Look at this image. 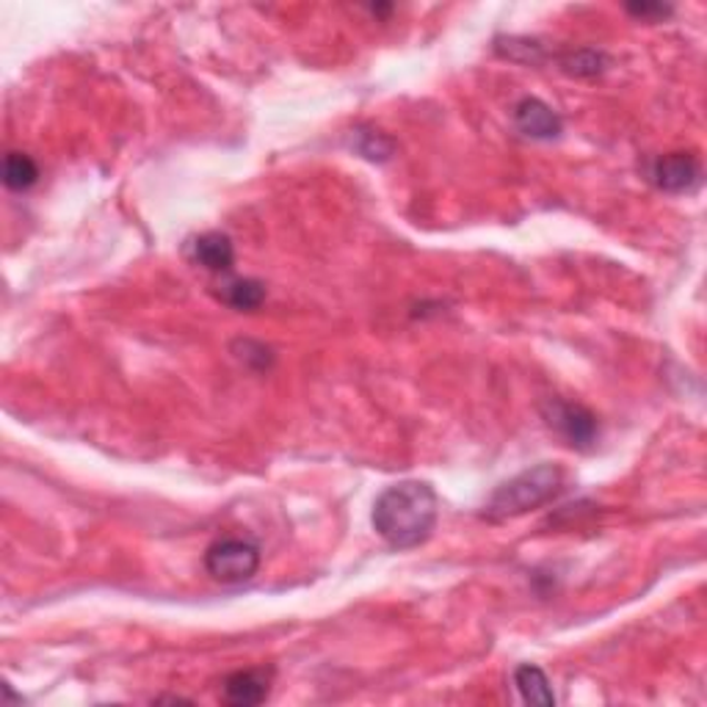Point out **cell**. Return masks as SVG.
<instances>
[{"instance_id":"6","label":"cell","mask_w":707,"mask_h":707,"mask_svg":"<svg viewBox=\"0 0 707 707\" xmlns=\"http://www.w3.org/2000/svg\"><path fill=\"white\" fill-rule=\"evenodd\" d=\"M515 125L522 136L539 141H552L561 136L564 122L545 100L539 97H522L515 106Z\"/></svg>"},{"instance_id":"13","label":"cell","mask_w":707,"mask_h":707,"mask_svg":"<svg viewBox=\"0 0 707 707\" xmlns=\"http://www.w3.org/2000/svg\"><path fill=\"white\" fill-rule=\"evenodd\" d=\"M608 59L597 50H575V53H567L561 59V70L567 76H578V78H595L606 70Z\"/></svg>"},{"instance_id":"12","label":"cell","mask_w":707,"mask_h":707,"mask_svg":"<svg viewBox=\"0 0 707 707\" xmlns=\"http://www.w3.org/2000/svg\"><path fill=\"white\" fill-rule=\"evenodd\" d=\"M351 147L359 152L362 158L374 163H385L390 161L392 152H396V141L387 133L374 128H357L351 130Z\"/></svg>"},{"instance_id":"5","label":"cell","mask_w":707,"mask_h":707,"mask_svg":"<svg viewBox=\"0 0 707 707\" xmlns=\"http://www.w3.org/2000/svg\"><path fill=\"white\" fill-rule=\"evenodd\" d=\"M649 180L666 193H688L703 182V163L691 152H669L655 158L649 167Z\"/></svg>"},{"instance_id":"7","label":"cell","mask_w":707,"mask_h":707,"mask_svg":"<svg viewBox=\"0 0 707 707\" xmlns=\"http://www.w3.org/2000/svg\"><path fill=\"white\" fill-rule=\"evenodd\" d=\"M188 258L210 273H227L236 263V247L225 232H202L188 241Z\"/></svg>"},{"instance_id":"4","label":"cell","mask_w":707,"mask_h":707,"mask_svg":"<svg viewBox=\"0 0 707 707\" xmlns=\"http://www.w3.org/2000/svg\"><path fill=\"white\" fill-rule=\"evenodd\" d=\"M545 418L567 440V445H572L578 450H591L597 445V437H600V424H597L595 412H589L580 404L564 401V398H550Z\"/></svg>"},{"instance_id":"14","label":"cell","mask_w":707,"mask_h":707,"mask_svg":"<svg viewBox=\"0 0 707 707\" xmlns=\"http://www.w3.org/2000/svg\"><path fill=\"white\" fill-rule=\"evenodd\" d=\"M625 9H627V14L641 17V20H653V17H669L671 14V6H664V3H627Z\"/></svg>"},{"instance_id":"9","label":"cell","mask_w":707,"mask_h":707,"mask_svg":"<svg viewBox=\"0 0 707 707\" xmlns=\"http://www.w3.org/2000/svg\"><path fill=\"white\" fill-rule=\"evenodd\" d=\"M515 686L520 691V697L528 705H556V694H552L550 680H547L545 671L534 664H522L515 669Z\"/></svg>"},{"instance_id":"2","label":"cell","mask_w":707,"mask_h":707,"mask_svg":"<svg viewBox=\"0 0 707 707\" xmlns=\"http://www.w3.org/2000/svg\"><path fill=\"white\" fill-rule=\"evenodd\" d=\"M561 492H564V470L558 465L545 461V465L530 467V470L509 478L506 484H500V487L492 492V498L487 500L484 517L492 522L515 520V517H522L528 515V511L552 504V500H556Z\"/></svg>"},{"instance_id":"8","label":"cell","mask_w":707,"mask_h":707,"mask_svg":"<svg viewBox=\"0 0 707 707\" xmlns=\"http://www.w3.org/2000/svg\"><path fill=\"white\" fill-rule=\"evenodd\" d=\"M271 691V675L266 669L232 671L225 680V703L236 707H252L266 703Z\"/></svg>"},{"instance_id":"10","label":"cell","mask_w":707,"mask_h":707,"mask_svg":"<svg viewBox=\"0 0 707 707\" xmlns=\"http://www.w3.org/2000/svg\"><path fill=\"white\" fill-rule=\"evenodd\" d=\"M221 301L232 310L252 312L266 301V285L260 279H230L221 285Z\"/></svg>"},{"instance_id":"1","label":"cell","mask_w":707,"mask_h":707,"mask_svg":"<svg viewBox=\"0 0 707 707\" xmlns=\"http://www.w3.org/2000/svg\"><path fill=\"white\" fill-rule=\"evenodd\" d=\"M437 520H440V498L426 481L392 484L376 498L370 515L376 534L396 550L424 545L435 534Z\"/></svg>"},{"instance_id":"3","label":"cell","mask_w":707,"mask_h":707,"mask_svg":"<svg viewBox=\"0 0 707 707\" xmlns=\"http://www.w3.org/2000/svg\"><path fill=\"white\" fill-rule=\"evenodd\" d=\"M205 569L213 580L227 586L247 584L260 569V547L249 539L227 536L205 550Z\"/></svg>"},{"instance_id":"11","label":"cell","mask_w":707,"mask_h":707,"mask_svg":"<svg viewBox=\"0 0 707 707\" xmlns=\"http://www.w3.org/2000/svg\"><path fill=\"white\" fill-rule=\"evenodd\" d=\"M39 180V167L31 156L26 152H6L3 158V186L9 191H28V188L37 186Z\"/></svg>"}]
</instances>
